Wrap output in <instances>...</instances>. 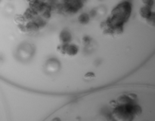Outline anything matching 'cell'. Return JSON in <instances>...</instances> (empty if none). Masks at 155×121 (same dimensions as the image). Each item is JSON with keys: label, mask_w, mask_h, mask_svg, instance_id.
Here are the masks:
<instances>
[{"label": "cell", "mask_w": 155, "mask_h": 121, "mask_svg": "<svg viewBox=\"0 0 155 121\" xmlns=\"http://www.w3.org/2000/svg\"><path fill=\"white\" fill-rule=\"evenodd\" d=\"M132 13V5L129 1L121 2L114 8L108 19L103 23L101 27L107 34H120L124 24L128 20Z\"/></svg>", "instance_id": "obj_1"}, {"label": "cell", "mask_w": 155, "mask_h": 121, "mask_svg": "<svg viewBox=\"0 0 155 121\" xmlns=\"http://www.w3.org/2000/svg\"><path fill=\"white\" fill-rule=\"evenodd\" d=\"M78 47L75 45H70V44H65V51L64 54L69 56H74L78 53Z\"/></svg>", "instance_id": "obj_4"}, {"label": "cell", "mask_w": 155, "mask_h": 121, "mask_svg": "<svg viewBox=\"0 0 155 121\" xmlns=\"http://www.w3.org/2000/svg\"><path fill=\"white\" fill-rule=\"evenodd\" d=\"M139 13H140L141 17H142V18L147 19V18H148L150 16H151V14L153 13V12L152 11H151V6L144 5L143 7L141 8L140 11H139Z\"/></svg>", "instance_id": "obj_5"}, {"label": "cell", "mask_w": 155, "mask_h": 121, "mask_svg": "<svg viewBox=\"0 0 155 121\" xmlns=\"http://www.w3.org/2000/svg\"><path fill=\"white\" fill-rule=\"evenodd\" d=\"M94 77H95V75H94V73H92V72H89V73H87L85 75V78H86V79H92Z\"/></svg>", "instance_id": "obj_12"}, {"label": "cell", "mask_w": 155, "mask_h": 121, "mask_svg": "<svg viewBox=\"0 0 155 121\" xmlns=\"http://www.w3.org/2000/svg\"><path fill=\"white\" fill-rule=\"evenodd\" d=\"M84 41L86 43H88V42H89V38L88 37V36H86V37H84Z\"/></svg>", "instance_id": "obj_13"}, {"label": "cell", "mask_w": 155, "mask_h": 121, "mask_svg": "<svg viewBox=\"0 0 155 121\" xmlns=\"http://www.w3.org/2000/svg\"><path fill=\"white\" fill-rule=\"evenodd\" d=\"M142 2L144 3L145 5H148V6H151V7H152L153 3H154L153 0H142Z\"/></svg>", "instance_id": "obj_11"}, {"label": "cell", "mask_w": 155, "mask_h": 121, "mask_svg": "<svg viewBox=\"0 0 155 121\" xmlns=\"http://www.w3.org/2000/svg\"><path fill=\"white\" fill-rule=\"evenodd\" d=\"M89 20H90V16H89L88 14H82L81 15H80L78 18V20L80 23L82 24H86L89 22Z\"/></svg>", "instance_id": "obj_8"}, {"label": "cell", "mask_w": 155, "mask_h": 121, "mask_svg": "<svg viewBox=\"0 0 155 121\" xmlns=\"http://www.w3.org/2000/svg\"><path fill=\"white\" fill-rule=\"evenodd\" d=\"M135 101H133V99L130 98V96H122L118 99L117 104L119 105H127V104H131L134 103Z\"/></svg>", "instance_id": "obj_7"}, {"label": "cell", "mask_w": 155, "mask_h": 121, "mask_svg": "<svg viewBox=\"0 0 155 121\" xmlns=\"http://www.w3.org/2000/svg\"><path fill=\"white\" fill-rule=\"evenodd\" d=\"M60 41L63 44H69L71 41V35L68 30H63L60 33Z\"/></svg>", "instance_id": "obj_6"}, {"label": "cell", "mask_w": 155, "mask_h": 121, "mask_svg": "<svg viewBox=\"0 0 155 121\" xmlns=\"http://www.w3.org/2000/svg\"><path fill=\"white\" fill-rule=\"evenodd\" d=\"M142 114V109L135 103L121 105L116 107L113 112L114 118L120 120H132L136 115Z\"/></svg>", "instance_id": "obj_2"}, {"label": "cell", "mask_w": 155, "mask_h": 121, "mask_svg": "<svg viewBox=\"0 0 155 121\" xmlns=\"http://www.w3.org/2000/svg\"><path fill=\"white\" fill-rule=\"evenodd\" d=\"M24 26H25V32L30 33H36V32L39 31V29H40L39 26L33 20L27 21L25 25H24Z\"/></svg>", "instance_id": "obj_3"}, {"label": "cell", "mask_w": 155, "mask_h": 121, "mask_svg": "<svg viewBox=\"0 0 155 121\" xmlns=\"http://www.w3.org/2000/svg\"><path fill=\"white\" fill-rule=\"evenodd\" d=\"M146 20H147V23H148L149 25L154 26V12L151 14V16H150L149 17L147 18Z\"/></svg>", "instance_id": "obj_10"}, {"label": "cell", "mask_w": 155, "mask_h": 121, "mask_svg": "<svg viewBox=\"0 0 155 121\" xmlns=\"http://www.w3.org/2000/svg\"><path fill=\"white\" fill-rule=\"evenodd\" d=\"M15 21L16 22V23L19 25H24L27 22L26 18L24 17V15H21V14H18L15 17Z\"/></svg>", "instance_id": "obj_9"}]
</instances>
